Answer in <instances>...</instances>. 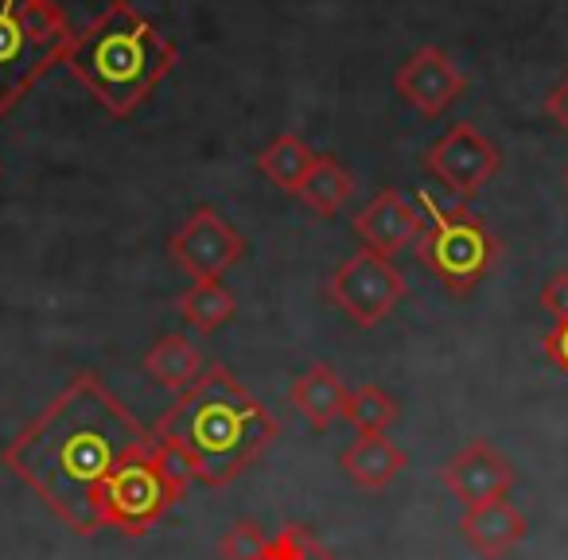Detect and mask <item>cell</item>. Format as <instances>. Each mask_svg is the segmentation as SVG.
I'll use <instances>...</instances> for the list:
<instances>
[{
  "mask_svg": "<svg viewBox=\"0 0 568 560\" xmlns=\"http://www.w3.org/2000/svg\"><path fill=\"white\" fill-rule=\"evenodd\" d=\"M144 428L98 374L82 370L43 405L4 451L9 467L67 529L98 533V487L144 440Z\"/></svg>",
  "mask_w": 568,
  "mask_h": 560,
  "instance_id": "cell-1",
  "label": "cell"
},
{
  "mask_svg": "<svg viewBox=\"0 0 568 560\" xmlns=\"http://www.w3.org/2000/svg\"><path fill=\"white\" fill-rule=\"evenodd\" d=\"M276 417L234 378L222 363L203 366L195 381L164 417L152 425V436L206 487H226L245 467H253L276 440Z\"/></svg>",
  "mask_w": 568,
  "mask_h": 560,
  "instance_id": "cell-2",
  "label": "cell"
},
{
  "mask_svg": "<svg viewBox=\"0 0 568 560\" xmlns=\"http://www.w3.org/2000/svg\"><path fill=\"white\" fill-rule=\"evenodd\" d=\"M63 63L110 118H133L175 71L180 51L141 9L113 0L87 32L74 35Z\"/></svg>",
  "mask_w": 568,
  "mask_h": 560,
  "instance_id": "cell-3",
  "label": "cell"
},
{
  "mask_svg": "<svg viewBox=\"0 0 568 560\" xmlns=\"http://www.w3.org/2000/svg\"><path fill=\"white\" fill-rule=\"evenodd\" d=\"M187 487L191 471L149 432L98 487V526L144 537L183 502Z\"/></svg>",
  "mask_w": 568,
  "mask_h": 560,
  "instance_id": "cell-4",
  "label": "cell"
},
{
  "mask_svg": "<svg viewBox=\"0 0 568 560\" xmlns=\"http://www.w3.org/2000/svg\"><path fill=\"white\" fill-rule=\"evenodd\" d=\"M74 43L55 0H0V118L12 113Z\"/></svg>",
  "mask_w": 568,
  "mask_h": 560,
  "instance_id": "cell-5",
  "label": "cell"
},
{
  "mask_svg": "<svg viewBox=\"0 0 568 560\" xmlns=\"http://www.w3.org/2000/svg\"><path fill=\"white\" fill-rule=\"evenodd\" d=\"M417 206L425 211V234L417 242V257L452 296L475 293V285L503 257V242L495 237V230L464 203L440 206L433 195H420Z\"/></svg>",
  "mask_w": 568,
  "mask_h": 560,
  "instance_id": "cell-6",
  "label": "cell"
},
{
  "mask_svg": "<svg viewBox=\"0 0 568 560\" xmlns=\"http://www.w3.org/2000/svg\"><path fill=\"white\" fill-rule=\"evenodd\" d=\"M327 301L358 327H378L405 301V276L389 257L358 250L327 281Z\"/></svg>",
  "mask_w": 568,
  "mask_h": 560,
  "instance_id": "cell-7",
  "label": "cell"
},
{
  "mask_svg": "<svg viewBox=\"0 0 568 560\" xmlns=\"http://www.w3.org/2000/svg\"><path fill=\"white\" fill-rule=\"evenodd\" d=\"M172 261L191 281H219L245 257V237L214 206H195L168 237Z\"/></svg>",
  "mask_w": 568,
  "mask_h": 560,
  "instance_id": "cell-8",
  "label": "cell"
},
{
  "mask_svg": "<svg viewBox=\"0 0 568 560\" xmlns=\"http://www.w3.org/2000/svg\"><path fill=\"white\" fill-rule=\"evenodd\" d=\"M425 167L433 180H440L456 198H475L503 167V152L495 141L479 133L471 121L452 125L433 149L425 152Z\"/></svg>",
  "mask_w": 568,
  "mask_h": 560,
  "instance_id": "cell-9",
  "label": "cell"
},
{
  "mask_svg": "<svg viewBox=\"0 0 568 560\" xmlns=\"http://www.w3.org/2000/svg\"><path fill=\"white\" fill-rule=\"evenodd\" d=\"M394 86H397V94H402V102L413 105L420 118H440L444 110H452V105L464 98L467 79H464V71L452 63L448 51L428 43V48H417L397 67Z\"/></svg>",
  "mask_w": 568,
  "mask_h": 560,
  "instance_id": "cell-10",
  "label": "cell"
},
{
  "mask_svg": "<svg viewBox=\"0 0 568 560\" xmlns=\"http://www.w3.org/2000/svg\"><path fill=\"white\" fill-rule=\"evenodd\" d=\"M518 479L514 464L490 440H471L440 467V482L459 498V506H483L490 498H506Z\"/></svg>",
  "mask_w": 568,
  "mask_h": 560,
  "instance_id": "cell-11",
  "label": "cell"
},
{
  "mask_svg": "<svg viewBox=\"0 0 568 560\" xmlns=\"http://www.w3.org/2000/svg\"><path fill=\"white\" fill-rule=\"evenodd\" d=\"M355 234L378 257H397L425 234V211L402 195L397 187H386L355 214Z\"/></svg>",
  "mask_w": 568,
  "mask_h": 560,
  "instance_id": "cell-12",
  "label": "cell"
},
{
  "mask_svg": "<svg viewBox=\"0 0 568 560\" xmlns=\"http://www.w3.org/2000/svg\"><path fill=\"white\" fill-rule=\"evenodd\" d=\"M459 533L483 560H503L526 541L529 521L510 498H490L483 506H467L459 513Z\"/></svg>",
  "mask_w": 568,
  "mask_h": 560,
  "instance_id": "cell-13",
  "label": "cell"
},
{
  "mask_svg": "<svg viewBox=\"0 0 568 560\" xmlns=\"http://www.w3.org/2000/svg\"><path fill=\"white\" fill-rule=\"evenodd\" d=\"M347 397H351V389L343 386V378L327 363L308 366V370L288 386V405H293L312 428H320V432H327V428L343 417Z\"/></svg>",
  "mask_w": 568,
  "mask_h": 560,
  "instance_id": "cell-14",
  "label": "cell"
},
{
  "mask_svg": "<svg viewBox=\"0 0 568 560\" xmlns=\"http://www.w3.org/2000/svg\"><path fill=\"white\" fill-rule=\"evenodd\" d=\"M405 464H409L405 448H397L386 432L358 436L355 444H347V448L339 451V467L347 471V479L358 482L363 490H386L389 482L405 471Z\"/></svg>",
  "mask_w": 568,
  "mask_h": 560,
  "instance_id": "cell-15",
  "label": "cell"
},
{
  "mask_svg": "<svg viewBox=\"0 0 568 560\" xmlns=\"http://www.w3.org/2000/svg\"><path fill=\"white\" fill-rule=\"evenodd\" d=\"M141 366L160 389L183 394V389H187L191 381L203 374V355H199V347L187 339V335L172 332V335H160V339L144 350Z\"/></svg>",
  "mask_w": 568,
  "mask_h": 560,
  "instance_id": "cell-16",
  "label": "cell"
},
{
  "mask_svg": "<svg viewBox=\"0 0 568 560\" xmlns=\"http://www.w3.org/2000/svg\"><path fill=\"white\" fill-rule=\"evenodd\" d=\"M301 203L308 211H316L320 218H332L347 206V198L355 195V175L339 164L335 156H316V164L308 167L304 183L296 187Z\"/></svg>",
  "mask_w": 568,
  "mask_h": 560,
  "instance_id": "cell-17",
  "label": "cell"
},
{
  "mask_svg": "<svg viewBox=\"0 0 568 560\" xmlns=\"http://www.w3.org/2000/svg\"><path fill=\"white\" fill-rule=\"evenodd\" d=\"M312 164H316V152L296 133H281L276 141H268L265 149L257 152V172L265 175L268 183H276L281 191H288V195H296V187L304 183Z\"/></svg>",
  "mask_w": 568,
  "mask_h": 560,
  "instance_id": "cell-18",
  "label": "cell"
},
{
  "mask_svg": "<svg viewBox=\"0 0 568 560\" xmlns=\"http://www.w3.org/2000/svg\"><path fill=\"white\" fill-rule=\"evenodd\" d=\"M175 312L183 316V324L195 327V332L211 335L219 327H226L237 312V301L222 281H191L187 293L175 301Z\"/></svg>",
  "mask_w": 568,
  "mask_h": 560,
  "instance_id": "cell-19",
  "label": "cell"
},
{
  "mask_svg": "<svg viewBox=\"0 0 568 560\" xmlns=\"http://www.w3.org/2000/svg\"><path fill=\"white\" fill-rule=\"evenodd\" d=\"M397 413L402 409H397L394 394H386L382 386H358V389H351L343 417L358 428V436H378V432H389Z\"/></svg>",
  "mask_w": 568,
  "mask_h": 560,
  "instance_id": "cell-20",
  "label": "cell"
},
{
  "mask_svg": "<svg viewBox=\"0 0 568 560\" xmlns=\"http://www.w3.org/2000/svg\"><path fill=\"white\" fill-rule=\"evenodd\" d=\"M253 560H339L324 541H320L312 529L304 526H284L276 529L273 537L265 541V549L257 552Z\"/></svg>",
  "mask_w": 568,
  "mask_h": 560,
  "instance_id": "cell-21",
  "label": "cell"
},
{
  "mask_svg": "<svg viewBox=\"0 0 568 560\" xmlns=\"http://www.w3.org/2000/svg\"><path fill=\"white\" fill-rule=\"evenodd\" d=\"M268 533L257 526V521H234V526L222 533L219 541V557L222 560H253L261 549H265Z\"/></svg>",
  "mask_w": 568,
  "mask_h": 560,
  "instance_id": "cell-22",
  "label": "cell"
},
{
  "mask_svg": "<svg viewBox=\"0 0 568 560\" xmlns=\"http://www.w3.org/2000/svg\"><path fill=\"white\" fill-rule=\"evenodd\" d=\"M541 308L552 316V324H565L568 319V268L557 273L549 285L541 288Z\"/></svg>",
  "mask_w": 568,
  "mask_h": 560,
  "instance_id": "cell-23",
  "label": "cell"
},
{
  "mask_svg": "<svg viewBox=\"0 0 568 560\" xmlns=\"http://www.w3.org/2000/svg\"><path fill=\"white\" fill-rule=\"evenodd\" d=\"M541 350H545V358L568 378V319L565 324H552V332H545Z\"/></svg>",
  "mask_w": 568,
  "mask_h": 560,
  "instance_id": "cell-24",
  "label": "cell"
},
{
  "mask_svg": "<svg viewBox=\"0 0 568 560\" xmlns=\"http://www.w3.org/2000/svg\"><path fill=\"white\" fill-rule=\"evenodd\" d=\"M545 113H549V118L568 133V79L549 90V98H545Z\"/></svg>",
  "mask_w": 568,
  "mask_h": 560,
  "instance_id": "cell-25",
  "label": "cell"
},
{
  "mask_svg": "<svg viewBox=\"0 0 568 560\" xmlns=\"http://www.w3.org/2000/svg\"><path fill=\"white\" fill-rule=\"evenodd\" d=\"M565 183H568V172H565Z\"/></svg>",
  "mask_w": 568,
  "mask_h": 560,
  "instance_id": "cell-26",
  "label": "cell"
}]
</instances>
